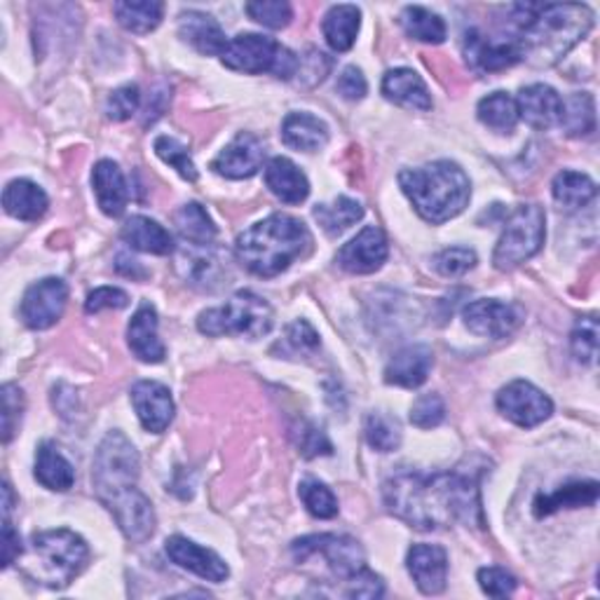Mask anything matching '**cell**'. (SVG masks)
Here are the masks:
<instances>
[{
  "label": "cell",
  "instance_id": "6da1fadb",
  "mask_svg": "<svg viewBox=\"0 0 600 600\" xmlns=\"http://www.w3.org/2000/svg\"><path fill=\"white\" fill-rule=\"evenodd\" d=\"M392 516L415 531H441L450 525H483L479 477L467 469L421 471L399 469L383 486Z\"/></svg>",
  "mask_w": 600,
  "mask_h": 600
},
{
  "label": "cell",
  "instance_id": "7a4b0ae2",
  "mask_svg": "<svg viewBox=\"0 0 600 600\" xmlns=\"http://www.w3.org/2000/svg\"><path fill=\"white\" fill-rule=\"evenodd\" d=\"M512 12L521 62L525 59L537 68L558 64L593 26L591 8L579 3L516 6Z\"/></svg>",
  "mask_w": 600,
  "mask_h": 600
},
{
  "label": "cell",
  "instance_id": "3957f363",
  "mask_svg": "<svg viewBox=\"0 0 600 600\" xmlns=\"http://www.w3.org/2000/svg\"><path fill=\"white\" fill-rule=\"evenodd\" d=\"M313 244V234L296 216L272 214L247 228L234 242V257L259 277H277Z\"/></svg>",
  "mask_w": 600,
  "mask_h": 600
},
{
  "label": "cell",
  "instance_id": "277c9868",
  "mask_svg": "<svg viewBox=\"0 0 600 600\" xmlns=\"http://www.w3.org/2000/svg\"><path fill=\"white\" fill-rule=\"evenodd\" d=\"M399 186L413 203L415 211L427 223H446L465 211L471 197V184L465 170L450 160L432 162V165L404 170L399 174Z\"/></svg>",
  "mask_w": 600,
  "mask_h": 600
},
{
  "label": "cell",
  "instance_id": "5b68a950",
  "mask_svg": "<svg viewBox=\"0 0 600 600\" xmlns=\"http://www.w3.org/2000/svg\"><path fill=\"white\" fill-rule=\"evenodd\" d=\"M22 570L47 589H66L89 560L87 542L70 531H45L33 535L20 556Z\"/></svg>",
  "mask_w": 600,
  "mask_h": 600
},
{
  "label": "cell",
  "instance_id": "8992f818",
  "mask_svg": "<svg viewBox=\"0 0 600 600\" xmlns=\"http://www.w3.org/2000/svg\"><path fill=\"white\" fill-rule=\"evenodd\" d=\"M275 313L265 298L251 294V291H238L226 305L211 307L197 317V329L209 338L221 336H244L263 338L272 331Z\"/></svg>",
  "mask_w": 600,
  "mask_h": 600
},
{
  "label": "cell",
  "instance_id": "52a82bcc",
  "mask_svg": "<svg viewBox=\"0 0 600 600\" xmlns=\"http://www.w3.org/2000/svg\"><path fill=\"white\" fill-rule=\"evenodd\" d=\"M221 62L247 76H261L270 73L280 80H291L298 73V57L288 47L280 45L275 39L261 33H240L228 43Z\"/></svg>",
  "mask_w": 600,
  "mask_h": 600
},
{
  "label": "cell",
  "instance_id": "ba28073f",
  "mask_svg": "<svg viewBox=\"0 0 600 600\" xmlns=\"http://www.w3.org/2000/svg\"><path fill=\"white\" fill-rule=\"evenodd\" d=\"M139 452L132 441L122 432H108L92 465V486L99 502L103 504L122 490L134 488L139 481Z\"/></svg>",
  "mask_w": 600,
  "mask_h": 600
},
{
  "label": "cell",
  "instance_id": "9c48e42d",
  "mask_svg": "<svg viewBox=\"0 0 600 600\" xmlns=\"http://www.w3.org/2000/svg\"><path fill=\"white\" fill-rule=\"evenodd\" d=\"M547 238V216L537 205H521L506 216L504 232L495 247L493 263L498 270H514L531 261Z\"/></svg>",
  "mask_w": 600,
  "mask_h": 600
},
{
  "label": "cell",
  "instance_id": "30bf717a",
  "mask_svg": "<svg viewBox=\"0 0 600 600\" xmlns=\"http://www.w3.org/2000/svg\"><path fill=\"white\" fill-rule=\"evenodd\" d=\"M291 552L301 563L321 556L338 579H350L367 568L361 544L348 535H307L291 544Z\"/></svg>",
  "mask_w": 600,
  "mask_h": 600
},
{
  "label": "cell",
  "instance_id": "8fae6325",
  "mask_svg": "<svg viewBox=\"0 0 600 600\" xmlns=\"http://www.w3.org/2000/svg\"><path fill=\"white\" fill-rule=\"evenodd\" d=\"M498 408L506 421H512L523 429L542 425L554 413L552 399L528 383V380H514V383L502 388L498 394Z\"/></svg>",
  "mask_w": 600,
  "mask_h": 600
},
{
  "label": "cell",
  "instance_id": "7c38bea8",
  "mask_svg": "<svg viewBox=\"0 0 600 600\" xmlns=\"http://www.w3.org/2000/svg\"><path fill=\"white\" fill-rule=\"evenodd\" d=\"M462 319L471 334L483 336V338H506L523 324L525 313L516 303L481 298L465 305Z\"/></svg>",
  "mask_w": 600,
  "mask_h": 600
},
{
  "label": "cell",
  "instance_id": "4fadbf2b",
  "mask_svg": "<svg viewBox=\"0 0 600 600\" xmlns=\"http://www.w3.org/2000/svg\"><path fill=\"white\" fill-rule=\"evenodd\" d=\"M68 286L64 280L47 277L29 286L22 301V319L33 331H45L57 324L66 310Z\"/></svg>",
  "mask_w": 600,
  "mask_h": 600
},
{
  "label": "cell",
  "instance_id": "5bb4252c",
  "mask_svg": "<svg viewBox=\"0 0 600 600\" xmlns=\"http://www.w3.org/2000/svg\"><path fill=\"white\" fill-rule=\"evenodd\" d=\"M103 506L113 514L118 528L130 542L141 544L155 533L153 504L137 486L130 490H122V493L113 495L111 500H106Z\"/></svg>",
  "mask_w": 600,
  "mask_h": 600
},
{
  "label": "cell",
  "instance_id": "9a60e30c",
  "mask_svg": "<svg viewBox=\"0 0 600 600\" xmlns=\"http://www.w3.org/2000/svg\"><path fill=\"white\" fill-rule=\"evenodd\" d=\"M462 52L469 68L477 73H498L504 68H512L514 64L521 62V52L514 39L498 41L477 29L465 33Z\"/></svg>",
  "mask_w": 600,
  "mask_h": 600
},
{
  "label": "cell",
  "instance_id": "2e32d148",
  "mask_svg": "<svg viewBox=\"0 0 600 600\" xmlns=\"http://www.w3.org/2000/svg\"><path fill=\"white\" fill-rule=\"evenodd\" d=\"M390 247L385 232L375 226H367L338 251L336 263L350 275H371V272L383 268Z\"/></svg>",
  "mask_w": 600,
  "mask_h": 600
},
{
  "label": "cell",
  "instance_id": "e0dca14e",
  "mask_svg": "<svg viewBox=\"0 0 600 600\" xmlns=\"http://www.w3.org/2000/svg\"><path fill=\"white\" fill-rule=\"evenodd\" d=\"M263 160H265L263 141L251 132H240L221 153L216 155V160L211 162V170L218 176L242 181L259 174V170L263 167Z\"/></svg>",
  "mask_w": 600,
  "mask_h": 600
},
{
  "label": "cell",
  "instance_id": "ac0fdd59",
  "mask_svg": "<svg viewBox=\"0 0 600 600\" xmlns=\"http://www.w3.org/2000/svg\"><path fill=\"white\" fill-rule=\"evenodd\" d=\"M132 406L139 415V423L145 432L162 434L174 421V399L170 388L155 380H139L130 392Z\"/></svg>",
  "mask_w": 600,
  "mask_h": 600
},
{
  "label": "cell",
  "instance_id": "d6986e66",
  "mask_svg": "<svg viewBox=\"0 0 600 600\" xmlns=\"http://www.w3.org/2000/svg\"><path fill=\"white\" fill-rule=\"evenodd\" d=\"M165 552L178 568H184L207 581H214V585H221V581H226L230 575L226 560L221 556L214 554L207 547H199V544H195L188 537H181V535L170 537L165 542Z\"/></svg>",
  "mask_w": 600,
  "mask_h": 600
},
{
  "label": "cell",
  "instance_id": "ffe728a7",
  "mask_svg": "<svg viewBox=\"0 0 600 600\" xmlns=\"http://www.w3.org/2000/svg\"><path fill=\"white\" fill-rule=\"evenodd\" d=\"M406 568L415 587L425 596H436L446 589L448 554L439 544H413L406 556Z\"/></svg>",
  "mask_w": 600,
  "mask_h": 600
},
{
  "label": "cell",
  "instance_id": "44dd1931",
  "mask_svg": "<svg viewBox=\"0 0 600 600\" xmlns=\"http://www.w3.org/2000/svg\"><path fill=\"white\" fill-rule=\"evenodd\" d=\"M178 35L186 43H190L199 54H205V57H223V52L230 43L221 24H218L211 14L199 10L181 12Z\"/></svg>",
  "mask_w": 600,
  "mask_h": 600
},
{
  "label": "cell",
  "instance_id": "7402d4cb",
  "mask_svg": "<svg viewBox=\"0 0 600 600\" xmlns=\"http://www.w3.org/2000/svg\"><path fill=\"white\" fill-rule=\"evenodd\" d=\"M434 367V354L427 345H408L392 354L385 369V383L415 390L425 385L429 371Z\"/></svg>",
  "mask_w": 600,
  "mask_h": 600
},
{
  "label": "cell",
  "instance_id": "603a6c76",
  "mask_svg": "<svg viewBox=\"0 0 600 600\" xmlns=\"http://www.w3.org/2000/svg\"><path fill=\"white\" fill-rule=\"evenodd\" d=\"M127 342H130L132 354L143 363L165 361L167 350L157 336V313L149 301L139 305L130 326H127Z\"/></svg>",
  "mask_w": 600,
  "mask_h": 600
},
{
  "label": "cell",
  "instance_id": "cb8c5ba5",
  "mask_svg": "<svg viewBox=\"0 0 600 600\" xmlns=\"http://www.w3.org/2000/svg\"><path fill=\"white\" fill-rule=\"evenodd\" d=\"M519 116L535 130H552L560 124L563 99L549 85H531L523 87L516 99Z\"/></svg>",
  "mask_w": 600,
  "mask_h": 600
},
{
  "label": "cell",
  "instance_id": "d4e9b609",
  "mask_svg": "<svg viewBox=\"0 0 600 600\" xmlns=\"http://www.w3.org/2000/svg\"><path fill=\"white\" fill-rule=\"evenodd\" d=\"M226 261L218 257L214 247L184 244L178 253V270L184 280L197 288H216L226 275Z\"/></svg>",
  "mask_w": 600,
  "mask_h": 600
},
{
  "label": "cell",
  "instance_id": "484cf974",
  "mask_svg": "<svg viewBox=\"0 0 600 600\" xmlns=\"http://www.w3.org/2000/svg\"><path fill=\"white\" fill-rule=\"evenodd\" d=\"M92 186L97 203L106 216L118 218L124 214L127 203H130V188H127L124 174L113 160L97 162L92 172Z\"/></svg>",
  "mask_w": 600,
  "mask_h": 600
},
{
  "label": "cell",
  "instance_id": "4316f807",
  "mask_svg": "<svg viewBox=\"0 0 600 600\" xmlns=\"http://www.w3.org/2000/svg\"><path fill=\"white\" fill-rule=\"evenodd\" d=\"M383 95L408 111H429L432 108V95L425 80L411 68L388 70L383 78Z\"/></svg>",
  "mask_w": 600,
  "mask_h": 600
},
{
  "label": "cell",
  "instance_id": "83f0119b",
  "mask_svg": "<svg viewBox=\"0 0 600 600\" xmlns=\"http://www.w3.org/2000/svg\"><path fill=\"white\" fill-rule=\"evenodd\" d=\"M265 186L286 205H301L310 195V181L288 157H272L268 162Z\"/></svg>",
  "mask_w": 600,
  "mask_h": 600
},
{
  "label": "cell",
  "instance_id": "f1b7e54d",
  "mask_svg": "<svg viewBox=\"0 0 600 600\" xmlns=\"http://www.w3.org/2000/svg\"><path fill=\"white\" fill-rule=\"evenodd\" d=\"M3 207L12 218L33 223L45 216L50 199L41 186H35L33 181L17 178L10 181L3 190Z\"/></svg>",
  "mask_w": 600,
  "mask_h": 600
},
{
  "label": "cell",
  "instance_id": "f546056e",
  "mask_svg": "<svg viewBox=\"0 0 600 600\" xmlns=\"http://www.w3.org/2000/svg\"><path fill=\"white\" fill-rule=\"evenodd\" d=\"M120 238L137 251L155 253V257H167L174 251V238L165 226L149 216H132L130 221L122 226Z\"/></svg>",
  "mask_w": 600,
  "mask_h": 600
},
{
  "label": "cell",
  "instance_id": "4dcf8cb0",
  "mask_svg": "<svg viewBox=\"0 0 600 600\" xmlns=\"http://www.w3.org/2000/svg\"><path fill=\"white\" fill-rule=\"evenodd\" d=\"M282 139L288 149L317 153L329 141V127L310 113H288L282 122Z\"/></svg>",
  "mask_w": 600,
  "mask_h": 600
},
{
  "label": "cell",
  "instance_id": "1f68e13d",
  "mask_svg": "<svg viewBox=\"0 0 600 600\" xmlns=\"http://www.w3.org/2000/svg\"><path fill=\"white\" fill-rule=\"evenodd\" d=\"M598 500V483L596 481H577L560 486L554 493L547 495H537L533 512L537 519L552 516L560 509H577V506H591Z\"/></svg>",
  "mask_w": 600,
  "mask_h": 600
},
{
  "label": "cell",
  "instance_id": "d6a6232c",
  "mask_svg": "<svg viewBox=\"0 0 600 600\" xmlns=\"http://www.w3.org/2000/svg\"><path fill=\"white\" fill-rule=\"evenodd\" d=\"M35 479L50 490L66 493L76 483V469L62 456L57 446L45 441L39 448V456H35Z\"/></svg>",
  "mask_w": 600,
  "mask_h": 600
},
{
  "label": "cell",
  "instance_id": "836d02e7",
  "mask_svg": "<svg viewBox=\"0 0 600 600\" xmlns=\"http://www.w3.org/2000/svg\"><path fill=\"white\" fill-rule=\"evenodd\" d=\"M361 26V10L357 6H334L326 12L321 31L324 39L336 52H348L357 43Z\"/></svg>",
  "mask_w": 600,
  "mask_h": 600
},
{
  "label": "cell",
  "instance_id": "e575fe53",
  "mask_svg": "<svg viewBox=\"0 0 600 600\" xmlns=\"http://www.w3.org/2000/svg\"><path fill=\"white\" fill-rule=\"evenodd\" d=\"M113 12L124 31L145 35L160 26L165 3H160V0H120V3H113Z\"/></svg>",
  "mask_w": 600,
  "mask_h": 600
},
{
  "label": "cell",
  "instance_id": "d590c367",
  "mask_svg": "<svg viewBox=\"0 0 600 600\" xmlns=\"http://www.w3.org/2000/svg\"><path fill=\"white\" fill-rule=\"evenodd\" d=\"M174 223H176V230H178L181 238H184L186 244L214 247L218 230L203 205H197V203L184 205L174 214Z\"/></svg>",
  "mask_w": 600,
  "mask_h": 600
},
{
  "label": "cell",
  "instance_id": "8d00e7d4",
  "mask_svg": "<svg viewBox=\"0 0 600 600\" xmlns=\"http://www.w3.org/2000/svg\"><path fill=\"white\" fill-rule=\"evenodd\" d=\"M399 24L406 31L408 39L421 41L427 45H441L446 41V22L439 14L423 8V6H408L399 14Z\"/></svg>",
  "mask_w": 600,
  "mask_h": 600
},
{
  "label": "cell",
  "instance_id": "74e56055",
  "mask_svg": "<svg viewBox=\"0 0 600 600\" xmlns=\"http://www.w3.org/2000/svg\"><path fill=\"white\" fill-rule=\"evenodd\" d=\"M479 120L498 134H512L521 120L519 103L512 95L506 92H493L479 101Z\"/></svg>",
  "mask_w": 600,
  "mask_h": 600
},
{
  "label": "cell",
  "instance_id": "f35d334b",
  "mask_svg": "<svg viewBox=\"0 0 600 600\" xmlns=\"http://www.w3.org/2000/svg\"><path fill=\"white\" fill-rule=\"evenodd\" d=\"M596 190L598 188H596L593 178H589L587 174L570 172V170L556 174L554 184H552L554 199L560 207H568V209L587 207L596 197Z\"/></svg>",
  "mask_w": 600,
  "mask_h": 600
},
{
  "label": "cell",
  "instance_id": "ab89813d",
  "mask_svg": "<svg viewBox=\"0 0 600 600\" xmlns=\"http://www.w3.org/2000/svg\"><path fill=\"white\" fill-rule=\"evenodd\" d=\"M313 214L317 218V223L321 226V230L326 234H331V238H336V234L345 232L350 226L361 221L363 207L352 197H336L329 205H317Z\"/></svg>",
  "mask_w": 600,
  "mask_h": 600
},
{
  "label": "cell",
  "instance_id": "60d3db41",
  "mask_svg": "<svg viewBox=\"0 0 600 600\" xmlns=\"http://www.w3.org/2000/svg\"><path fill=\"white\" fill-rule=\"evenodd\" d=\"M560 127L575 139L591 137L596 132V103L589 92H577L568 101H563Z\"/></svg>",
  "mask_w": 600,
  "mask_h": 600
},
{
  "label": "cell",
  "instance_id": "b9f144b4",
  "mask_svg": "<svg viewBox=\"0 0 600 600\" xmlns=\"http://www.w3.org/2000/svg\"><path fill=\"white\" fill-rule=\"evenodd\" d=\"M319 350V334L305 319H296L286 326L284 338L275 345V352L284 357H310Z\"/></svg>",
  "mask_w": 600,
  "mask_h": 600
},
{
  "label": "cell",
  "instance_id": "7bdbcfd3",
  "mask_svg": "<svg viewBox=\"0 0 600 600\" xmlns=\"http://www.w3.org/2000/svg\"><path fill=\"white\" fill-rule=\"evenodd\" d=\"M363 434H367L369 446L378 452H392L402 446V427L385 413H369Z\"/></svg>",
  "mask_w": 600,
  "mask_h": 600
},
{
  "label": "cell",
  "instance_id": "ee69618b",
  "mask_svg": "<svg viewBox=\"0 0 600 600\" xmlns=\"http://www.w3.org/2000/svg\"><path fill=\"white\" fill-rule=\"evenodd\" d=\"M291 441H294L301 456L307 460L319 458V456H331L334 452L329 436H326V432L310 421H298L294 427H291Z\"/></svg>",
  "mask_w": 600,
  "mask_h": 600
},
{
  "label": "cell",
  "instance_id": "f6af8a7d",
  "mask_svg": "<svg viewBox=\"0 0 600 600\" xmlns=\"http://www.w3.org/2000/svg\"><path fill=\"white\" fill-rule=\"evenodd\" d=\"M298 495H301L307 512H310L315 519L338 516V500L326 483H321L317 479H305L298 486Z\"/></svg>",
  "mask_w": 600,
  "mask_h": 600
},
{
  "label": "cell",
  "instance_id": "bcb514c9",
  "mask_svg": "<svg viewBox=\"0 0 600 600\" xmlns=\"http://www.w3.org/2000/svg\"><path fill=\"white\" fill-rule=\"evenodd\" d=\"M155 153L157 157L170 165L172 170H176L186 181H197V170L193 165V157L188 153V149L181 141L172 139V137H157L155 139Z\"/></svg>",
  "mask_w": 600,
  "mask_h": 600
},
{
  "label": "cell",
  "instance_id": "7dc6e473",
  "mask_svg": "<svg viewBox=\"0 0 600 600\" xmlns=\"http://www.w3.org/2000/svg\"><path fill=\"white\" fill-rule=\"evenodd\" d=\"M572 354L581 363H593L598 357V319L596 315L579 317L570 334Z\"/></svg>",
  "mask_w": 600,
  "mask_h": 600
},
{
  "label": "cell",
  "instance_id": "c3c4849f",
  "mask_svg": "<svg viewBox=\"0 0 600 600\" xmlns=\"http://www.w3.org/2000/svg\"><path fill=\"white\" fill-rule=\"evenodd\" d=\"M477 253L467 249V247H452V249H446L441 253H436L432 265L434 270L439 272V275L444 277H450V280H456V277H462L467 275V272L477 265Z\"/></svg>",
  "mask_w": 600,
  "mask_h": 600
},
{
  "label": "cell",
  "instance_id": "681fc988",
  "mask_svg": "<svg viewBox=\"0 0 600 600\" xmlns=\"http://www.w3.org/2000/svg\"><path fill=\"white\" fill-rule=\"evenodd\" d=\"M244 10L253 22L268 29H284L294 20V10L284 0H257V3H247Z\"/></svg>",
  "mask_w": 600,
  "mask_h": 600
},
{
  "label": "cell",
  "instance_id": "f907efd6",
  "mask_svg": "<svg viewBox=\"0 0 600 600\" xmlns=\"http://www.w3.org/2000/svg\"><path fill=\"white\" fill-rule=\"evenodd\" d=\"M446 404L439 394H423L411 406V425L417 429H434L444 423Z\"/></svg>",
  "mask_w": 600,
  "mask_h": 600
},
{
  "label": "cell",
  "instance_id": "816d5d0a",
  "mask_svg": "<svg viewBox=\"0 0 600 600\" xmlns=\"http://www.w3.org/2000/svg\"><path fill=\"white\" fill-rule=\"evenodd\" d=\"M141 106V89L137 85H124L118 87L116 92H111L106 101V116L116 120V122H124L130 120Z\"/></svg>",
  "mask_w": 600,
  "mask_h": 600
},
{
  "label": "cell",
  "instance_id": "f5cc1de1",
  "mask_svg": "<svg viewBox=\"0 0 600 600\" xmlns=\"http://www.w3.org/2000/svg\"><path fill=\"white\" fill-rule=\"evenodd\" d=\"M24 392L17 385H3V441L10 444L22 423Z\"/></svg>",
  "mask_w": 600,
  "mask_h": 600
},
{
  "label": "cell",
  "instance_id": "db71d44e",
  "mask_svg": "<svg viewBox=\"0 0 600 600\" xmlns=\"http://www.w3.org/2000/svg\"><path fill=\"white\" fill-rule=\"evenodd\" d=\"M334 62L326 57L324 52L319 50H310L305 54V57L298 59V80L305 85V87H315L317 83H321L326 76H329Z\"/></svg>",
  "mask_w": 600,
  "mask_h": 600
},
{
  "label": "cell",
  "instance_id": "11a10c76",
  "mask_svg": "<svg viewBox=\"0 0 600 600\" xmlns=\"http://www.w3.org/2000/svg\"><path fill=\"white\" fill-rule=\"evenodd\" d=\"M127 305H130V296H127L122 288L101 286V288H95L92 294L87 296L85 313L87 315H97L101 310H124Z\"/></svg>",
  "mask_w": 600,
  "mask_h": 600
},
{
  "label": "cell",
  "instance_id": "9f6ffc18",
  "mask_svg": "<svg viewBox=\"0 0 600 600\" xmlns=\"http://www.w3.org/2000/svg\"><path fill=\"white\" fill-rule=\"evenodd\" d=\"M479 585H481L483 593H488L490 598H506L516 591L519 581L512 572H506L504 568H481Z\"/></svg>",
  "mask_w": 600,
  "mask_h": 600
},
{
  "label": "cell",
  "instance_id": "6f0895ef",
  "mask_svg": "<svg viewBox=\"0 0 600 600\" xmlns=\"http://www.w3.org/2000/svg\"><path fill=\"white\" fill-rule=\"evenodd\" d=\"M345 581H348V591H345V596L350 598H380L385 593L383 577H378L369 568H363L361 572H357L354 577Z\"/></svg>",
  "mask_w": 600,
  "mask_h": 600
},
{
  "label": "cell",
  "instance_id": "680465c9",
  "mask_svg": "<svg viewBox=\"0 0 600 600\" xmlns=\"http://www.w3.org/2000/svg\"><path fill=\"white\" fill-rule=\"evenodd\" d=\"M336 92H338L342 99H348V101H359V99L367 97V92H369V83H367V78H363L361 68H357V66H348V68H345V70L340 73V76H338Z\"/></svg>",
  "mask_w": 600,
  "mask_h": 600
},
{
  "label": "cell",
  "instance_id": "91938a15",
  "mask_svg": "<svg viewBox=\"0 0 600 600\" xmlns=\"http://www.w3.org/2000/svg\"><path fill=\"white\" fill-rule=\"evenodd\" d=\"M24 554L20 533H14L10 519H3V568H10Z\"/></svg>",
  "mask_w": 600,
  "mask_h": 600
},
{
  "label": "cell",
  "instance_id": "94428289",
  "mask_svg": "<svg viewBox=\"0 0 600 600\" xmlns=\"http://www.w3.org/2000/svg\"><path fill=\"white\" fill-rule=\"evenodd\" d=\"M116 268H118V272H122V275H127V277H134V280L145 277V270L137 261H130V259H124V257L118 259Z\"/></svg>",
  "mask_w": 600,
  "mask_h": 600
},
{
  "label": "cell",
  "instance_id": "6125c7cd",
  "mask_svg": "<svg viewBox=\"0 0 600 600\" xmlns=\"http://www.w3.org/2000/svg\"><path fill=\"white\" fill-rule=\"evenodd\" d=\"M3 495H6V502H3V514H6V519H10L12 509H14V495H12V486H10L8 481L3 483Z\"/></svg>",
  "mask_w": 600,
  "mask_h": 600
}]
</instances>
